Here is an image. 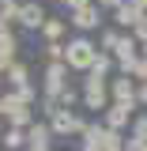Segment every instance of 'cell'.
Masks as SVG:
<instances>
[{"instance_id": "obj_3", "label": "cell", "mask_w": 147, "mask_h": 151, "mask_svg": "<svg viewBox=\"0 0 147 151\" xmlns=\"http://www.w3.org/2000/svg\"><path fill=\"white\" fill-rule=\"evenodd\" d=\"M0 113H4V121H8L11 129H30V125H34V121H30V102H23L19 91H8L0 98Z\"/></svg>"}, {"instance_id": "obj_8", "label": "cell", "mask_w": 147, "mask_h": 151, "mask_svg": "<svg viewBox=\"0 0 147 151\" xmlns=\"http://www.w3.org/2000/svg\"><path fill=\"white\" fill-rule=\"evenodd\" d=\"M45 19H49V15H45V8L34 4V0H27V4L19 8V27H23V30H42Z\"/></svg>"}, {"instance_id": "obj_10", "label": "cell", "mask_w": 147, "mask_h": 151, "mask_svg": "<svg viewBox=\"0 0 147 151\" xmlns=\"http://www.w3.org/2000/svg\"><path fill=\"white\" fill-rule=\"evenodd\" d=\"M27 136H30V144H27V147H42V151H49L53 129H49V121H34V125L27 129Z\"/></svg>"}, {"instance_id": "obj_2", "label": "cell", "mask_w": 147, "mask_h": 151, "mask_svg": "<svg viewBox=\"0 0 147 151\" xmlns=\"http://www.w3.org/2000/svg\"><path fill=\"white\" fill-rule=\"evenodd\" d=\"M102 53L94 42H87V38L79 34L72 38V42H64V64L72 68V72H91V64H94V57Z\"/></svg>"}, {"instance_id": "obj_12", "label": "cell", "mask_w": 147, "mask_h": 151, "mask_svg": "<svg viewBox=\"0 0 147 151\" xmlns=\"http://www.w3.org/2000/svg\"><path fill=\"white\" fill-rule=\"evenodd\" d=\"M64 30H68V23L57 19V15H49L45 27H42V38H45V42H64Z\"/></svg>"}, {"instance_id": "obj_25", "label": "cell", "mask_w": 147, "mask_h": 151, "mask_svg": "<svg viewBox=\"0 0 147 151\" xmlns=\"http://www.w3.org/2000/svg\"><path fill=\"white\" fill-rule=\"evenodd\" d=\"M11 34V23H8V19H0V38H8Z\"/></svg>"}, {"instance_id": "obj_29", "label": "cell", "mask_w": 147, "mask_h": 151, "mask_svg": "<svg viewBox=\"0 0 147 151\" xmlns=\"http://www.w3.org/2000/svg\"><path fill=\"white\" fill-rule=\"evenodd\" d=\"M143 57H147V45H143Z\"/></svg>"}, {"instance_id": "obj_21", "label": "cell", "mask_w": 147, "mask_h": 151, "mask_svg": "<svg viewBox=\"0 0 147 151\" xmlns=\"http://www.w3.org/2000/svg\"><path fill=\"white\" fill-rule=\"evenodd\" d=\"M57 102H60V110H72L75 102H79V94H75L72 87H68V91H60V94H57Z\"/></svg>"}, {"instance_id": "obj_11", "label": "cell", "mask_w": 147, "mask_h": 151, "mask_svg": "<svg viewBox=\"0 0 147 151\" xmlns=\"http://www.w3.org/2000/svg\"><path fill=\"white\" fill-rule=\"evenodd\" d=\"M113 19H117L121 27H136V23L143 19V12H140V4H136V0H125V4L113 12Z\"/></svg>"}, {"instance_id": "obj_9", "label": "cell", "mask_w": 147, "mask_h": 151, "mask_svg": "<svg viewBox=\"0 0 147 151\" xmlns=\"http://www.w3.org/2000/svg\"><path fill=\"white\" fill-rule=\"evenodd\" d=\"M132 121H136V117H132V110H128V106H117V102L102 113V125H106V129H113V132L132 129Z\"/></svg>"}, {"instance_id": "obj_7", "label": "cell", "mask_w": 147, "mask_h": 151, "mask_svg": "<svg viewBox=\"0 0 147 151\" xmlns=\"http://www.w3.org/2000/svg\"><path fill=\"white\" fill-rule=\"evenodd\" d=\"M68 23H72L79 34L98 30V27H102V8H98V4H91V8H79V12H72V19H68Z\"/></svg>"}, {"instance_id": "obj_15", "label": "cell", "mask_w": 147, "mask_h": 151, "mask_svg": "<svg viewBox=\"0 0 147 151\" xmlns=\"http://www.w3.org/2000/svg\"><path fill=\"white\" fill-rule=\"evenodd\" d=\"M113 64H117V60H113V53H106V49H102V53L94 57L91 72H94V76H102V79H110V72H113Z\"/></svg>"}, {"instance_id": "obj_24", "label": "cell", "mask_w": 147, "mask_h": 151, "mask_svg": "<svg viewBox=\"0 0 147 151\" xmlns=\"http://www.w3.org/2000/svg\"><path fill=\"white\" fill-rule=\"evenodd\" d=\"M94 4H98V8H110V12H117V8H121L125 0H94Z\"/></svg>"}, {"instance_id": "obj_28", "label": "cell", "mask_w": 147, "mask_h": 151, "mask_svg": "<svg viewBox=\"0 0 147 151\" xmlns=\"http://www.w3.org/2000/svg\"><path fill=\"white\" fill-rule=\"evenodd\" d=\"M4 4H11V0H0V8H4Z\"/></svg>"}, {"instance_id": "obj_17", "label": "cell", "mask_w": 147, "mask_h": 151, "mask_svg": "<svg viewBox=\"0 0 147 151\" xmlns=\"http://www.w3.org/2000/svg\"><path fill=\"white\" fill-rule=\"evenodd\" d=\"M42 60H45V64H57V60H64V42H49V45L42 49Z\"/></svg>"}, {"instance_id": "obj_4", "label": "cell", "mask_w": 147, "mask_h": 151, "mask_svg": "<svg viewBox=\"0 0 147 151\" xmlns=\"http://www.w3.org/2000/svg\"><path fill=\"white\" fill-rule=\"evenodd\" d=\"M110 98L117 106L136 110V106H140V87H136V79H132V76H113L110 79Z\"/></svg>"}, {"instance_id": "obj_27", "label": "cell", "mask_w": 147, "mask_h": 151, "mask_svg": "<svg viewBox=\"0 0 147 151\" xmlns=\"http://www.w3.org/2000/svg\"><path fill=\"white\" fill-rule=\"evenodd\" d=\"M136 4H140V12H143V15H147V0H136Z\"/></svg>"}, {"instance_id": "obj_16", "label": "cell", "mask_w": 147, "mask_h": 151, "mask_svg": "<svg viewBox=\"0 0 147 151\" xmlns=\"http://www.w3.org/2000/svg\"><path fill=\"white\" fill-rule=\"evenodd\" d=\"M27 144H30V136H27V129H8V132H4V147L19 151V147H27Z\"/></svg>"}, {"instance_id": "obj_13", "label": "cell", "mask_w": 147, "mask_h": 151, "mask_svg": "<svg viewBox=\"0 0 147 151\" xmlns=\"http://www.w3.org/2000/svg\"><path fill=\"white\" fill-rule=\"evenodd\" d=\"M8 83H11V91H19V87H27V83H30V68H27L23 60H15V64L8 68Z\"/></svg>"}, {"instance_id": "obj_6", "label": "cell", "mask_w": 147, "mask_h": 151, "mask_svg": "<svg viewBox=\"0 0 147 151\" xmlns=\"http://www.w3.org/2000/svg\"><path fill=\"white\" fill-rule=\"evenodd\" d=\"M49 129H53V136H75V132L83 136V132H87V121L75 110H57L53 117H49Z\"/></svg>"}, {"instance_id": "obj_20", "label": "cell", "mask_w": 147, "mask_h": 151, "mask_svg": "<svg viewBox=\"0 0 147 151\" xmlns=\"http://www.w3.org/2000/svg\"><path fill=\"white\" fill-rule=\"evenodd\" d=\"M19 8H23L19 0H11V4H4V8H0V19H8V23H19Z\"/></svg>"}, {"instance_id": "obj_23", "label": "cell", "mask_w": 147, "mask_h": 151, "mask_svg": "<svg viewBox=\"0 0 147 151\" xmlns=\"http://www.w3.org/2000/svg\"><path fill=\"white\" fill-rule=\"evenodd\" d=\"M60 4H64L68 12H79V8H91L94 0H60Z\"/></svg>"}, {"instance_id": "obj_1", "label": "cell", "mask_w": 147, "mask_h": 151, "mask_svg": "<svg viewBox=\"0 0 147 151\" xmlns=\"http://www.w3.org/2000/svg\"><path fill=\"white\" fill-rule=\"evenodd\" d=\"M79 87H83V106L87 110H110L113 98H110V79H102V76L94 72H83V79H79Z\"/></svg>"}, {"instance_id": "obj_14", "label": "cell", "mask_w": 147, "mask_h": 151, "mask_svg": "<svg viewBox=\"0 0 147 151\" xmlns=\"http://www.w3.org/2000/svg\"><path fill=\"white\" fill-rule=\"evenodd\" d=\"M132 57H140V45H136V38H121V45H117V49H113V60H117V64H121V60H132Z\"/></svg>"}, {"instance_id": "obj_18", "label": "cell", "mask_w": 147, "mask_h": 151, "mask_svg": "<svg viewBox=\"0 0 147 151\" xmlns=\"http://www.w3.org/2000/svg\"><path fill=\"white\" fill-rule=\"evenodd\" d=\"M121 30H102V42H98V49H106V53H113V49H117V45H121Z\"/></svg>"}, {"instance_id": "obj_30", "label": "cell", "mask_w": 147, "mask_h": 151, "mask_svg": "<svg viewBox=\"0 0 147 151\" xmlns=\"http://www.w3.org/2000/svg\"><path fill=\"white\" fill-rule=\"evenodd\" d=\"M0 144H4V136H0Z\"/></svg>"}, {"instance_id": "obj_22", "label": "cell", "mask_w": 147, "mask_h": 151, "mask_svg": "<svg viewBox=\"0 0 147 151\" xmlns=\"http://www.w3.org/2000/svg\"><path fill=\"white\" fill-rule=\"evenodd\" d=\"M132 38H136V42H140V45H147V15L140 19V23H136V27H132Z\"/></svg>"}, {"instance_id": "obj_5", "label": "cell", "mask_w": 147, "mask_h": 151, "mask_svg": "<svg viewBox=\"0 0 147 151\" xmlns=\"http://www.w3.org/2000/svg\"><path fill=\"white\" fill-rule=\"evenodd\" d=\"M68 64L64 60H57V64H45V72H42V91H45V98H57L60 91H68Z\"/></svg>"}, {"instance_id": "obj_19", "label": "cell", "mask_w": 147, "mask_h": 151, "mask_svg": "<svg viewBox=\"0 0 147 151\" xmlns=\"http://www.w3.org/2000/svg\"><path fill=\"white\" fill-rule=\"evenodd\" d=\"M132 140H140V144H147V113H140L136 121H132Z\"/></svg>"}, {"instance_id": "obj_26", "label": "cell", "mask_w": 147, "mask_h": 151, "mask_svg": "<svg viewBox=\"0 0 147 151\" xmlns=\"http://www.w3.org/2000/svg\"><path fill=\"white\" fill-rule=\"evenodd\" d=\"M140 102H147V83H140Z\"/></svg>"}]
</instances>
